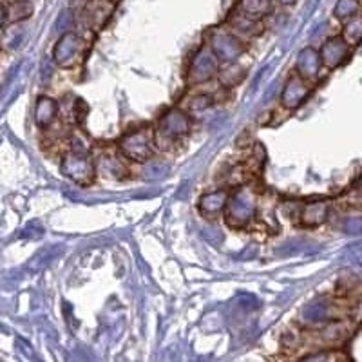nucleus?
<instances>
[{"label": "nucleus", "instance_id": "1", "mask_svg": "<svg viewBox=\"0 0 362 362\" xmlns=\"http://www.w3.org/2000/svg\"><path fill=\"white\" fill-rule=\"evenodd\" d=\"M154 145H156V134L151 127L138 129L134 132H129L119 141V153L136 163H144L153 156Z\"/></svg>", "mask_w": 362, "mask_h": 362}, {"label": "nucleus", "instance_id": "2", "mask_svg": "<svg viewBox=\"0 0 362 362\" xmlns=\"http://www.w3.org/2000/svg\"><path fill=\"white\" fill-rule=\"evenodd\" d=\"M189 129L190 124L187 115H183L180 111H173L161 119L160 129L154 134H156V141L161 140L167 145H174L177 141V138H181V136H185L189 132Z\"/></svg>", "mask_w": 362, "mask_h": 362}, {"label": "nucleus", "instance_id": "3", "mask_svg": "<svg viewBox=\"0 0 362 362\" xmlns=\"http://www.w3.org/2000/svg\"><path fill=\"white\" fill-rule=\"evenodd\" d=\"M62 173L67 177H71V180L78 181V183H87V176L93 177L95 167H93V161L86 154L78 153V151H73V153L64 158Z\"/></svg>", "mask_w": 362, "mask_h": 362}, {"label": "nucleus", "instance_id": "4", "mask_svg": "<svg viewBox=\"0 0 362 362\" xmlns=\"http://www.w3.org/2000/svg\"><path fill=\"white\" fill-rule=\"evenodd\" d=\"M112 9H115V2L112 0H90L86 8V15L89 18V25L98 31L107 18L111 17Z\"/></svg>", "mask_w": 362, "mask_h": 362}, {"label": "nucleus", "instance_id": "5", "mask_svg": "<svg viewBox=\"0 0 362 362\" xmlns=\"http://www.w3.org/2000/svg\"><path fill=\"white\" fill-rule=\"evenodd\" d=\"M308 95V87L306 83L303 82V78H292L288 83H286V89H284V95H283V103L286 107L293 109L297 107L299 103H303L305 96Z\"/></svg>", "mask_w": 362, "mask_h": 362}, {"label": "nucleus", "instance_id": "6", "mask_svg": "<svg viewBox=\"0 0 362 362\" xmlns=\"http://www.w3.org/2000/svg\"><path fill=\"white\" fill-rule=\"evenodd\" d=\"M57 103L49 98H40L35 107V122H37L40 127H47V125L53 124L54 116H57Z\"/></svg>", "mask_w": 362, "mask_h": 362}, {"label": "nucleus", "instance_id": "7", "mask_svg": "<svg viewBox=\"0 0 362 362\" xmlns=\"http://www.w3.org/2000/svg\"><path fill=\"white\" fill-rule=\"evenodd\" d=\"M348 54V44H346L342 38H332V40L326 42L325 49L321 51V57H322V62L328 66L332 57H337V62L341 64L344 60V57Z\"/></svg>", "mask_w": 362, "mask_h": 362}, {"label": "nucleus", "instance_id": "8", "mask_svg": "<svg viewBox=\"0 0 362 362\" xmlns=\"http://www.w3.org/2000/svg\"><path fill=\"white\" fill-rule=\"evenodd\" d=\"M272 9V0H241V11L254 18H259Z\"/></svg>", "mask_w": 362, "mask_h": 362}, {"label": "nucleus", "instance_id": "9", "mask_svg": "<svg viewBox=\"0 0 362 362\" xmlns=\"http://www.w3.org/2000/svg\"><path fill=\"white\" fill-rule=\"evenodd\" d=\"M358 0H339L335 13L339 18H354L357 15Z\"/></svg>", "mask_w": 362, "mask_h": 362}, {"label": "nucleus", "instance_id": "10", "mask_svg": "<svg viewBox=\"0 0 362 362\" xmlns=\"http://www.w3.org/2000/svg\"><path fill=\"white\" fill-rule=\"evenodd\" d=\"M6 17H8V13H6V9H4V6L0 4V25L4 24V21H6Z\"/></svg>", "mask_w": 362, "mask_h": 362}, {"label": "nucleus", "instance_id": "11", "mask_svg": "<svg viewBox=\"0 0 362 362\" xmlns=\"http://www.w3.org/2000/svg\"><path fill=\"white\" fill-rule=\"evenodd\" d=\"M283 4H292V2H296V0H281Z\"/></svg>", "mask_w": 362, "mask_h": 362}]
</instances>
